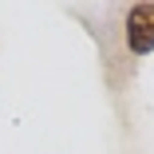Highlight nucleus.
I'll use <instances>...</instances> for the list:
<instances>
[{"label":"nucleus","mask_w":154,"mask_h":154,"mask_svg":"<svg viewBox=\"0 0 154 154\" xmlns=\"http://www.w3.org/2000/svg\"><path fill=\"white\" fill-rule=\"evenodd\" d=\"M122 40H127L131 55H150L154 51V4H131L127 20H122Z\"/></svg>","instance_id":"f257e3e1"}]
</instances>
